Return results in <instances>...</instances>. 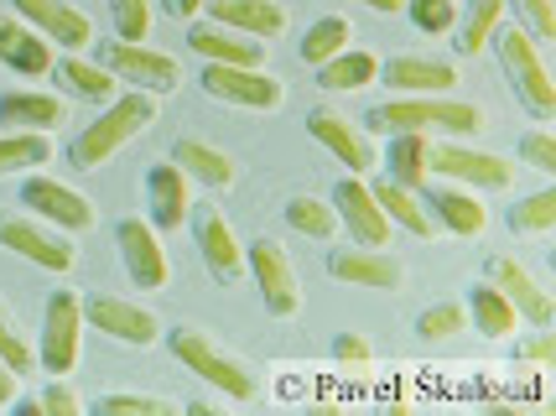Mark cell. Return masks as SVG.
<instances>
[{
    "label": "cell",
    "mask_w": 556,
    "mask_h": 416,
    "mask_svg": "<svg viewBox=\"0 0 556 416\" xmlns=\"http://www.w3.org/2000/svg\"><path fill=\"white\" fill-rule=\"evenodd\" d=\"M156 125V94H146V89H130V94H115L104 110H99L94 125H84L78 136L68 141V162L78 172H99L125 141H136Z\"/></svg>",
    "instance_id": "1"
},
{
    "label": "cell",
    "mask_w": 556,
    "mask_h": 416,
    "mask_svg": "<svg viewBox=\"0 0 556 416\" xmlns=\"http://www.w3.org/2000/svg\"><path fill=\"white\" fill-rule=\"evenodd\" d=\"M369 130H421V136H479L484 130V110L468 104V99L453 94H401L375 104L369 115Z\"/></svg>",
    "instance_id": "2"
},
{
    "label": "cell",
    "mask_w": 556,
    "mask_h": 416,
    "mask_svg": "<svg viewBox=\"0 0 556 416\" xmlns=\"http://www.w3.org/2000/svg\"><path fill=\"white\" fill-rule=\"evenodd\" d=\"M489 48L500 52V68H505L509 89H515V99L531 110L535 121H552L556 115V78L552 68H546V52H541V42H535L526 26H494V37H489Z\"/></svg>",
    "instance_id": "3"
},
{
    "label": "cell",
    "mask_w": 556,
    "mask_h": 416,
    "mask_svg": "<svg viewBox=\"0 0 556 416\" xmlns=\"http://www.w3.org/2000/svg\"><path fill=\"white\" fill-rule=\"evenodd\" d=\"M167 349L182 369H193L198 380H208L214 391H224V401H255V395H261L255 375H250L235 354H224L208 333H198V328H172Z\"/></svg>",
    "instance_id": "4"
},
{
    "label": "cell",
    "mask_w": 556,
    "mask_h": 416,
    "mask_svg": "<svg viewBox=\"0 0 556 416\" xmlns=\"http://www.w3.org/2000/svg\"><path fill=\"white\" fill-rule=\"evenodd\" d=\"M0 250H16L31 266L58 270V276L78 266V250H73L68 229L37 219V214H26V209H0Z\"/></svg>",
    "instance_id": "5"
},
{
    "label": "cell",
    "mask_w": 556,
    "mask_h": 416,
    "mask_svg": "<svg viewBox=\"0 0 556 416\" xmlns=\"http://www.w3.org/2000/svg\"><path fill=\"white\" fill-rule=\"evenodd\" d=\"M99 63L121 78V84L146 89V94H156V99L172 94V89L182 84V63H177L172 52L151 48V42H125V37H115V42L99 48Z\"/></svg>",
    "instance_id": "6"
},
{
    "label": "cell",
    "mask_w": 556,
    "mask_h": 416,
    "mask_svg": "<svg viewBox=\"0 0 556 416\" xmlns=\"http://www.w3.org/2000/svg\"><path fill=\"white\" fill-rule=\"evenodd\" d=\"M203 94L224 99V104H240V110H281L287 104V84L270 74L266 63L261 68H244V63H203Z\"/></svg>",
    "instance_id": "7"
},
{
    "label": "cell",
    "mask_w": 556,
    "mask_h": 416,
    "mask_svg": "<svg viewBox=\"0 0 556 416\" xmlns=\"http://www.w3.org/2000/svg\"><path fill=\"white\" fill-rule=\"evenodd\" d=\"M427 167L442 182H463V188H509L515 182V162L500 151H479L468 141H432L427 151Z\"/></svg>",
    "instance_id": "8"
},
{
    "label": "cell",
    "mask_w": 556,
    "mask_h": 416,
    "mask_svg": "<svg viewBox=\"0 0 556 416\" xmlns=\"http://www.w3.org/2000/svg\"><path fill=\"white\" fill-rule=\"evenodd\" d=\"M84 349V297L52 292L42 302V343H37V365L48 375H68Z\"/></svg>",
    "instance_id": "9"
},
{
    "label": "cell",
    "mask_w": 556,
    "mask_h": 416,
    "mask_svg": "<svg viewBox=\"0 0 556 416\" xmlns=\"http://www.w3.org/2000/svg\"><path fill=\"white\" fill-rule=\"evenodd\" d=\"M244 270L255 276V287L266 297V313L291 318V313L302 307V281H296V266H291V255L281 240H270V235L250 240V245H244Z\"/></svg>",
    "instance_id": "10"
},
{
    "label": "cell",
    "mask_w": 556,
    "mask_h": 416,
    "mask_svg": "<svg viewBox=\"0 0 556 416\" xmlns=\"http://www.w3.org/2000/svg\"><path fill=\"white\" fill-rule=\"evenodd\" d=\"M22 209H26V214H37V219L58 224V229H68V235H78V229H94V219H99L94 203L78 193V188L58 182V177H26V182H22Z\"/></svg>",
    "instance_id": "11"
},
{
    "label": "cell",
    "mask_w": 556,
    "mask_h": 416,
    "mask_svg": "<svg viewBox=\"0 0 556 416\" xmlns=\"http://www.w3.org/2000/svg\"><path fill=\"white\" fill-rule=\"evenodd\" d=\"M115 245H121V261H125V276L141 287V292H162L167 287V250H162V240H156V224L151 219H121L115 224Z\"/></svg>",
    "instance_id": "12"
},
{
    "label": "cell",
    "mask_w": 556,
    "mask_h": 416,
    "mask_svg": "<svg viewBox=\"0 0 556 416\" xmlns=\"http://www.w3.org/2000/svg\"><path fill=\"white\" fill-rule=\"evenodd\" d=\"M84 323H94L99 333H110V339H121V343H136V349L162 339L156 313L141 307V302H125V297H115V292H89L84 297Z\"/></svg>",
    "instance_id": "13"
},
{
    "label": "cell",
    "mask_w": 556,
    "mask_h": 416,
    "mask_svg": "<svg viewBox=\"0 0 556 416\" xmlns=\"http://www.w3.org/2000/svg\"><path fill=\"white\" fill-rule=\"evenodd\" d=\"M333 214H339V224H349V240H354V245L386 250L390 219H386V209L375 203V193H369V182H364L359 172L339 177V188H333Z\"/></svg>",
    "instance_id": "14"
},
{
    "label": "cell",
    "mask_w": 556,
    "mask_h": 416,
    "mask_svg": "<svg viewBox=\"0 0 556 416\" xmlns=\"http://www.w3.org/2000/svg\"><path fill=\"white\" fill-rule=\"evenodd\" d=\"M484 281H494V287L509 297V307L531 323V328H552L556 302H552V292H546V287L531 276V266H526V261H515V255H494Z\"/></svg>",
    "instance_id": "15"
},
{
    "label": "cell",
    "mask_w": 556,
    "mask_h": 416,
    "mask_svg": "<svg viewBox=\"0 0 556 416\" xmlns=\"http://www.w3.org/2000/svg\"><path fill=\"white\" fill-rule=\"evenodd\" d=\"M307 130H313L323 147L339 156L349 172H375L380 167V151H375V141H369V130L364 125H354L349 115H339V110H328V104H317L313 115H307Z\"/></svg>",
    "instance_id": "16"
},
{
    "label": "cell",
    "mask_w": 556,
    "mask_h": 416,
    "mask_svg": "<svg viewBox=\"0 0 556 416\" xmlns=\"http://www.w3.org/2000/svg\"><path fill=\"white\" fill-rule=\"evenodd\" d=\"M193 214V177L177 162H156L146 172V219L156 229H182Z\"/></svg>",
    "instance_id": "17"
},
{
    "label": "cell",
    "mask_w": 556,
    "mask_h": 416,
    "mask_svg": "<svg viewBox=\"0 0 556 416\" xmlns=\"http://www.w3.org/2000/svg\"><path fill=\"white\" fill-rule=\"evenodd\" d=\"M11 11L26 16L52 48H63V52H78V48L94 42V26H89V16H84L73 0H16Z\"/></svg>",
    "instance_id": "18"
},
{
    "label": "cell",
    "mask_w": 556,
    "mask_h": 416,
    "mask_svg": "<svg viewBox=\"0 0 556 416\" xmlns=\"http://www.w3.org/2000/svg\"><path fill=\"white\" fill-rule=\"evenodd\" d=\"M52 58H58V48H52L26 16L0 11V63H5V68H16L22 78H48Z\"/></svg>",
    "instance_id": "19"
},
{
    "label": "cell",
    "mask_w": 556,
    "mask_h": 416,
    "mask_svg": "<svg viewBox=\"0 0 556 416\" xmlns=\"http://www.w3.org/2000/svg\"><path fill=\"white\" fill-rule=\"evenodd\" d=\"M380 78L395 94H453L458 89V63L427 58V52H401V58L380 63Z\"/></svg>",
    "instance_id": "20"
},
{
    "label": "cell",
    "mask_w": 556,
    "mask_h": 416,
    "mask_svg": "<svg viewBox=\"0 0 556 416\" xmlns=\"http://www.w3.org/2000/svg\"><path fill=\"white\" fill-rule=\"evenodd\" d=\"M328 270L349 281V287H364V292H395L401 287V261L386 255V250H369V245H343V250H328Z\"/></svg>",
    "instance_id": "21"
},
{
    "label": "cell",
    "mask_w": 556,
    "mask_h": 416,
    "mask_svg": "<svg viewBox=\"0 0 556 416\" xmlns=\"http://www.w3.org/2000/svg\"><path fill=\"white\" fill-rule=\"evenodd\" d=\"M188 48L203 58V63H244V68H261L266 63V42L261 37H244L224 22H193L188 26Z\"/></svg>",
    "instance_id": "22"
},
{
    "label": "cell",
    "mask_w": 556,
    "mask_h": 416,
    "mask_svg": "<svg viewBox=\"0 0 556 416\" xmlns=\"http://www.w3.org/2000/svg\"><path fill=\"white\" fill-rule=\"evenodd\" d=\"M198 250H203V266H208L214 281H240L244 276V245L235 235V224L224 219L218 209L198 214Z\"/></svg>",
    "instance_id": "23"
},
{
    "label": "cell",
    "mask_w": 556,
    "mask_h": 416,
    "mask_svg": "<svg viewBox=\"0 0 556 416\" xmlns=\"http://www.w3.org/2000/svg\"><path fill=\"white\" fill-rule=\"evenodd\" d=\"M427 214L432 219H442L453 235H484L489 229V209L484 198H479V188H463V182H427Z\"/></svg>",
    "instance_id": "24"
},
{
    "label": "cell",
    "mask_w": 556,
    "mask_h": 416,
    "mask_svg": "<svg viewBox=\"0 0 556 416\" xmlns=\"http://www.w3.org/2000/svg\"><path fill=\"white\" fill-rule=\"evenodd\" d=\"M0 125L5 130H58L68 125V99L63 94H42V89H11L0 94Z\"/></svg>",
    "instance_id": "25"
},
{
    "label": "cell",
    "mask_w": 556,
    "mask_h": 416,
    "mask_svg": "<svg viewBox=\"0 0 556 416\" xmlns=\"http://www.w3.org/2000/svg\"><path fill=\"white\" fill-rule=\"evenodd\" d=\"M172 162L188 172L193 182H203V188H235L240 182V162L224 147H214V141H198V136H182L172 147Z\"/></svg>",
    "instance_id": "26"
},
{
    "label": "cell",
    "mask_w": 556,
    "mask_h": 416,
    "mask_svg": "<svg viewBox=\"0 0 556 416\" xmlns=\"http://www.w3.org/2000/svg\"><path fill=\"white\" fill-rule=\"evenodd\" d=\"M48 74L58 78L73 99H89V104H110V99L121 94V78L110 74L104 63H94V58H78V52H68V58H52Z\"/></svg>",
    "instance_id": "27"
},
{
    "label": "cell",
    "mask_w": 556,
    "mask_h": 416,
    "mask_svg": "<svg viewBox=\"0 0 556 416\" xmlns=\"http://www.w3.org/2000/svg\"><path fill=\"white\" fill-rule=\"evenodd\" d=\"M208 16L244 31V37H261V42L287 31V11L276 0H208Z\"/></svg>",
    "instance_id": "28"
},
{
    "label": "cell",
    "mask_w": 556,
    "mask_h": 416,
    "mask_svg": "<svg viewBox=\"0 0 556 416\" xmlns=\"http://www.w3.org/2000/svg\"><path fill=\"white\" fill-rule=\"evenodd\" d=\"M427 151H432V136L421 130H390V151H386V177H395L401 188H427L432 182V167H427Z\"/></svg>",
    "instance_id": "29"
},
{
    "label": "cell",
    "mask_w": 556,
    "mask_h": 416,
    "mask_svg": "<svg viewBox=\"0 0 556 416\" xmlns=\"http://www.w3.org/2000/svg\"><path fill=\"white\" fill-rule=\"evenodd\" d=\"M369 193H375V203L386 209V219L401 224L406 235H416V240L432 235V214H427V203H421L416 188H401L395 177H380V182H369Z\"/></svg>",
    "instance_id": "30"
},
{
    "label": "cell",
    "mask_w": 556,
    "mask_h": 416,
    "mask_svg": "<svg viewBox=\"0 0 556 416\" xmlns=\"http://www.w3.org/2000/svg\"><path fill=\"white\" fill-rule=\"evenodd\" d=\"M468 318H473V328L484 333V339H509L515 333V323H520V313L509 307V297L494 287V281H479V287H468Z\"/></svg>",
    "instance_id": "31"
},
{
    "label": "cell",
    "mask_w": 556,
    "mask_h": 416,
    "mask_svg": "<svg viewBox=\"0 0 556 416\" xmlns=\"http://www.w3.org/2000/svg\"><path fill=\"white\" fill-rule=\"evenodd\" d=\"M380 78V58L364 48H343L328 63H317V84L323 89H369Z\"/></svg>",
    "instance_id": "32"
},
{
    "label": "cell",
    "mask_w": 556,
    "mask_h": 416,
    "mask_svg": "<svg viewBox=\"0 0 556 416\" xmlns=\"http://www.w3.org/2000/svg\"><path fill=\"white\" fill-rule=\"evenodd\" d=\"M52 136L48 130H5L0 136V177H16L26 167H48Z\"/></svg>",
    "instance_id": "33"
},
{
    "label": "cell",
    "mask_w": 556,
    "mask_h": 416,
    "mask_svg": "<svg viewBox=\"0 0 556 416\" xmlns=\"http://www.w3.org/2000/svg\"><path fill=\"white\" fill-rule=\"evenodd\" d=\"M505 22V0H463L458 5V52H484L494 26Z\"/></svg>",
    "instance_id": "34"
},
{
    "label": "cell",
    "mask_w": 556,
    "mask_h": 416,
    "mask_svg": "<svg viewBox=\"0 0 556 416\" xmlns=\"http://www.w3.org/2000/svg\"><path fill=\"white\" fill-rule=\"evenodd\" d=\"M287 224L296 235H313V240H333L339 235V214H333V198H313L296 193L287 203Z\"/></svg>",
    "instance_id": "35"
},
{
    "label": "cell",
    "mask_w": 556,
    "mask_h": 416,
    "mask_svg": "<svg viewBox=\"0 0 556 416\" xmlns=\"http://www.w3.org/2000/svg\"><path fill=\"white\" fill-rule=\"evenodd\" d=\"M354 42V22L349 16H323V22L307 26V37H302V63L317 68V63H328L333 52H343Z\"/></svg>",
    "instance_id": "36"
},
{
    "label": "cell",
    "mask_w": 556,
    "mask_h": 416,
    "mask_svg": "<svg viewBox=\"0 0 556 416\" xmlns=\"http://www.w3.org/2000/svg\"><path fill=\"white\" fill-rule=\"evenodd\" d=\"M556 224V188H541V193L520 198L515 209H509V229L515 235H546Z\"/></svg>",
    "instance_id": "37"
},
{
    "label": "cell",
    "mask_w": 556,
    "mask_h": 416,
    "mask_svg": "<svg viewBox=\"0 0 556 416\" xmlns=\"http://www.w3.org/2000/svg\"><path fill=\"white\" fill-rule=\"evenodd\" d=\"M99 412L104 416H182V406L177 401H167V395H146V391H115L99 401Z\"/></svg>",
    "instance_id": "38"
},
{
    "label": "cell",
    "mask_w": 556,
    "mask_h": 416,
    "mask_svg": "<svg viewBox=\"0 0 556 416\" xmlns=\"http://www.w3.org/2000/svg\"><path fill=\"white\" fill-rule=\"evenodd\" d=\"M0 360L16 369V375H31L37 369V349L26 343V333H22V323H16V313L0 302Z\"/></svg>",
    "instance_id": "39"
},
{
    "label": "cell",
    "mask_w": 556,
    "mask_h": 416,
    "mask_svg": "<svg viewBox=\"0 0 556 416\" xmlns=\"http://www.w3.org/2000/svg\"><path fill=\"white\" fill-rule=\"evenodd\" d=\"M505 5L515 11V22L526 26L541 48L556 42V0H505Z\"/></svg>",
    "instance_id": "40"
},
{
    "label": "cell",
    "mask_w": 556,
    "mask_h": 416,
    "mask_svg": "<svg viewBox=\"0 0 556 416\" xmlns=\"http://www.w3.org/2000/svg\"><path fill=\"white\" fill-rule=\"evenodd\" d=\"M463 328H468V307H463V302H437V307H427V313L416 318V333H421V339H453Z\"/></svg>",
    "instance_id": "41"
},
{
    "label": "cell",
    "mask_w": 556,
    "mask_h": 416,
    "mask_svg": "<svg viewBox=\"0 0 556 416\" xmlns=\"http://www.w3.org/2000/svg\"><path fill=\"white\" fill-rule=\"evenodd\" d=\"M110 22H115V37L146 42L151 37V0H110Z\"/></svg>",
    "instance_id": "42"
},
{
    "label": "cell",
    "mask_w": 556,
    "mask_h": 416,
    "mask_svg": "<svg viewBox=\"0 0 556 416\" xmlns=\"http://www.w3.org/2000/svg\"><path fill=\"white\" fill-rule=\"evenodd\" d=\"M406 16L416 22V31L437 37V31H447L458 22V0H406Z\"/></svg>",
    "instance_id": "43"
},
{
    "label": "cell",
    "mask_w": 556,
    "mask_h": 416,
    "mask_svg": "<svg viewBox=\"0 0 556 416\" xmlns=\"http://www.w3.org/2000/svg\"><path fill=\"white\" fill-rule=\"evenodd\" d=\"M22 412H48V416H78V412H84V395L73 391V386H63V375H58V380H52L48 391H42V395H31V401H26Z\"/></svg>",
    "instance_id": "44"
},
{
    "label": "cell",
    "mask_w": 556,
    "mask_h": 416,
    "mask_svg": "<svg viewBox=\"0 0 556 416\" xmlns=\"http://www.w3.org/2000/svg\"><path fill=\"white\" fill-rule=\"evenodd\" d=\"M520 162L541 177H556V136L552 130H526L520 136Z\"/></svg>",
    "instance_id": "45"
},
{
    "label": "cell",
    "mask_w": 556,
    "mask_h": 416,
    "mask_svg": "<svg viewBox=\"0 0 556 416\" xmlns=\"http://www.w3.org/2000/svg\"><path fill=\"white\" fill-rule=\"evenodd\" d=\"M515 360H520V365H541V369H546V365L556 360V333L535 328L526 343H515Z\"/></svg>",
    "instance_id": "46"
},
{
    "label": "cell",
    "mask_w": 556,
    "mask_h": 416,
    "mask_svg": "<svg viewBox=\"0 0 556 416\" xmlns=\"http://www.w3.org/2000/svg\"><path fill=\"white\" fill-rule=\"evenodd\" d=\"M333 360H339V365H369V343H364L359 333H339V339H333Z\"/></svg>",
    "instance_id": "47"
},
{
    "label": "cell",
    "mask_w": 556,
    "mask_h": 416,
    "mask_svg": "<svg viewBox=\"0 0 556 416\" xmlns=\"http://www.w3.org/2000/svg\"><path fill=\"white\" fill-rule=\"evenodd\" d=\"M16 386H22V375L0 360V406H11V401H16Z\"/></svg>",
    "instance_id": "48"
},
{
    "label": "cell",
    "mask_w": 556,
    "mask_h": 416,
    "mask_svg": "<svg viewBox=\"0 0 556 416\" xmlns=\"http://www.w3.org/2000/svg\"><path fill=\"white\" fill-rule=\"evenodd\" d=\"M162 5H167V16H177V22H193L208 0H162Z\"/></svg>",
    "instance_id": "49"
},
{
    "label": "cell",
    "mask_w": 556,
    "mask_h": 416,
    "mask_svg": "<svg viewBox=\"0 0 556 416\" xmlns=\"http://www.w3.org/2000/svg\"><path fill=\"white\" fill-rule=\"evenodd\" d=\"M188 412L208 416V412H224V401H214V395H198V401H188Z\"/></svg>",
    "instance_id": "50"
},
{
    "label": "cell",
    "mask_w": 556,
    "mask_h": 416,
    "mask_svg": "<svg viewBox=\"0 0 556 416\" xmlns=\"http://www.w3.org/2000/svg\"><path fill=\"white\" fill-rule=\"evenodd\" d=\"M369 11H380V16H395V11H406V0H364Z\"/></svg>",
    "instance_id": "51"
}]
</instances>
